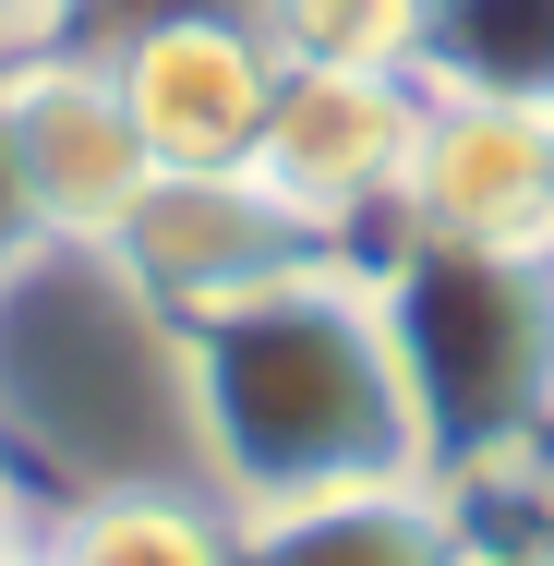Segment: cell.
<instances>
[{
  "instance_id": "6da1fadb",
  "label": "cell",
  "mask_w": 554,
  "mask_h": 566,
  "mask_svg": "<svg viewBox=\"0 0 554 566\" xmlns=\"http://www.w3.org/2000/svg\"><path fill=\"white\" fill-rule=\"evenodd\" d=\"M181 338H194V470L241 518L337 494V482L435 470L398 338H386L374 253H326V265L278 277L265 302L206 314Z\"/></svg>"
},
{
  "instance_id": "7a4b0ae2",
  "label": "cell",
  "mask_w": 554,
  "mask_h": 566,
  "mask_svg": "<svg viewBox=\"0 0 554 566\" xmlns=\"http://www.w3.org/2000/svg\"><path fill=\"white\" fill-rule=\"evenodd\" d=\"M0 458L49 494L206 482L194 470V338L121 277L109 241L0 253Z\"/></svg>"
},
{
  "instance_id": "3957f363",
  "label": "cell",
  "mask_w": 554,
  "mask_h": 566,
  "mask_svg": "<svg viewBox=\"0 0 554 566\" xmlns=\"http://www.w3.org/2000/svg\"><path fill=\"white\" fill-rule=\"evenodd\" d=\"M386 338L422 410V458L458 494H531L554 470V253L374 241Z\"/></svg>"
},
{
  "instance_id": "277c9868",
  "label": "cell",
  "mask_w": 554,
  "mask_h": 566,
  "mask_svg": "<svg viewBox=\"0 0 554 566\" xmlns=\"http://www.w3.org/2000/svg\"><path fill=\"white\" fill-rule=\"evenodd\" d=\"M145 193V145L109 85V49L49 36L0 61V241H109Z\"/></svg>"
},
{
  "instance_id": "5b68a950",
  "label": "cell",
  "mask_w": 554,
  "mask_h": 566,
  "mask_svg": "<svg viewBox=\"0 0 554 566\" xmlns=\"http://www.w3.org/2000/svg\"><path fill=\"white\" fill-rule=\"evenodd\" d=\"M109 253H121V277H133L169 326H206V314L265 302L278 277L326 265L349 241H326L265 169H145V193L121 206Z\"/></svg>"
},
{
  "instance_id": "8992f818",
  "label": "cell",
  "mask_w": 554,
  "mask_h": 566,
  "mask_svg": "<svg viewBox=\"0 0 554 566\" xmlns=\"http://www.w3.org/2000/svg\"><path fill=\"white\" fill-rule=\"evenodd\" d=\"M386 241H446V253H554V109L482 97V85H422L410 181Z\"/></svg>"
},
{
  "instance_id": "52a82bcc",
  "label": "cell",
  "mask_w": 554,
  "mask_h": 566,
  "mask_svg": "<svg viewBox=\"0 0 554 566\" xmlns=\"http://www.w3.org/2000/svg\"><path fill=\"white\" fill-rule=\"evenodd\" d=\"M410 133H422V73H278V109L253 133V169L302 206V218L374 253L398 229V181H410Z\"/></svg>"
},
{
  "instance_id": "ba28073f",
  "label": "cell",
  "mask_w": 554,
  "mask_h": 566,
  "mask_svg": "<svg viewBox=\"0 0 554 566\" xmlns=\"http://www.w3.org/2000/svg\"><path fill=\"white\" fill-rule=\"evenodd\" d=\"M278 49L253 12H157L109 36V85L133 109L145 169H253V133L278 109Z\"/></svg>"
},
{
  "instance_id": "9c48e42d",
  "label": "cell",
  "mask_w": 554,
  "mask_h": 566,
  "mask_svg": "<svg viewBox=\"0 0 554 566\" xmlns=\"http://www.w3.org/2000/svg\"><path fill=\"white\" fill-rule=\"evenodd\" d=\"M482 555H494V518L446 470L337 482V494L253 506L241 518V566H482Z\"/></svg>"
},
{
  "instance_id": "30bf717a",
  "label": "cell",
  "mask_w": 554,
  "mask_h": 566,
  "mask_svg": "<svg viewBox=\"0 0 554 566\" xmlns=\"http://www.w3.org/2000/svg\"><path fill=\"white\" fill-rule=\"evenodd\" d=\"M36 566H241V506L206 482H97L36 506Z\"/></svg>"
},
{
  "instance_id": "8fae6325",
  "label": "cell",
  "mask_w": 554,
  "mask_h": 566,
  "mask_svg": "<svg viewBox=\"0 0 554 566\" xmlns=\"http://www.w3.org/2000/svg\"><path fill=\"white\" fill-rule=\"evenodd\" d=\"M422 85H482V97L554 109V0H435Z\"/></svg>"
},
{
  "instance_id": "7c38bea8",
  "label": "cell",
  "mask_w": 554,
  "mask_h": 566,
  "mask_svg": "<svg viewBox=\"0 0 554 566\" xmlns=\"http://www.w3.org/2000/svg\"><path fill=\"white\" fill-rule=\"evenodd\" d=\"M253 24L278 61H314V73H422L435 0H253Z\"/></svg>"
},
{
  "instance_id": "4fadbf2b",
  "label": "cell",
  "mask_w": 554,
  "mask_h": 566,
  "mask_svg": "<svg viewBox=\"0 0 554 566\" xmlns=\"http://www.w3.org/2000/svg\"><path fill=\"white\" fill-rule=\"evenodd\" d=\"M157 12H253V0H73V36L109 49V36H133V24H157Z\"/></svg>"
},
{
  "instance_id": "5bb4252c",
  "label": "cell",
  "mask_w": 554,
  "mask_h": 566,
  "mask_svg": "<svg viewBox=\"0 0 554 566\" xmlns=\"http://www.w3.org/2000/svg\"><path fill=\"white\" fill-rule=\"evenodd\" d=\"M49 36H73V0H0V61H24Z\"/></svg>"
},
{
  "instance_id": "9a60e30c",
  "label": "cell",
  "mask_w": 554,
  "mask_h": 566,
  "mask_svg": "<svg viewBox=\"0 0 554 566\" xmlns=\"http://www.w3.org/2000/svg\"><path fill=\"white\" fill-rule=\"evenodd\" d=\"M12 555H36V482L0 458V566H12Z\"/></svg>"
},
{
  "instance_id": "2e32d148",
  "label": "cell",
  "mask_w": 554,
  "mask_h": 566,
  "mask_svg": "<svg viewBox=\"0 0 554 566\" xmlns=\"http://www.w3.org/2000/svg\"><path fill=\"white\" fill-rule=\"evenodd\" d=\"M482 566H554V555L531 543V531H494V555H482Z\"/></svg>"
},
{
  "instance_id": "e0dca14e",
  "label": "cell",
  "mask_w": 554,
  "mask_h": 566,
  "mask_svg": "<svg viewBox=\"0 0 554 566\" xmlns=\"http://www.w3.org/2000/svg\"><path fill=\"white\" fill-rule=\"evenodd\" d=\"M531 506H543V518H531V543H543V555H554V470H543V482H531Z\"/></svg>"
},
{
  "instance_id": "ac0fdd59",
  "label": "cell",
  "mask_w": 554,
  "mask_h": 566,
  "mask_svg": "<svg viewBox=\"0 0 554 566\" xmlns=\"http://www.w3.org/2000/svg\"><path fill=\"white\" fill-rule=\"evenodd\" d=\"M12 566H36V555H12Z\"/></svg>"
},
{
  "instance_id": "d6986e66",
  "label": "cell",
  "mask_w": 554,
  "mask_h": 566,
  "mask_svg": "<svg viewBox=\"0 0 554 566\" xmlns=\"http://www.w3.org/2000/svg\"><path fill=\"white\" fill-rule=\"evenodd\" d=\"M0 253H12V241H0Z\"/></svg>"
}]
</instances>
